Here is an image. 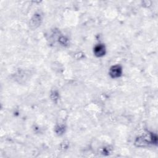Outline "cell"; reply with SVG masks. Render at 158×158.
<instances>
[{"label":"cell","instance_id":"obj_2","mask_svg":"<svg viewBox=\"0 0 158 158\" xmlns=\"http://www.w3.org/2000/svg\"><path fill=\"white\" fill-rule=\"evenodd\" d=\"M122 68L120 65H115L110 67L109 71V75L112 78H118L122 74Z\"/></svg>","mask_w":158,"mask_h":158},{"label":"cell","instance_id":"obj_4","mask_svg":"<svg viewBox=\"0 0 158 158\" xmlns=\"http://www.w3.org/2000/svg\"><path fill=\"white\" fill-rule=\"evenodd\" d=\"M40 20H41L40 16H39L38 15H35L33 17V19H32V20H31V25H33V26H34L35 27L38 25Z\"/></svg>","mask_w":158,"mask_h":158},{"label":"cell","instance_id":"obj_1","mask_svg":"<svg viewBox=\"0 0 158 158\" xmlns=\"http://www.w3.org/2000/svg\"><path fill=\"white\" fill-rule=\"evenodd\" d=\"M151 143H157L156 136L152 133H148L143 136L138 138L135 141V144L138 146H144Z\"/></svg>","mask_w":158,"mask_h":158},{"label":"cell","instance_id":"obj_5","mask_svg":"<svg viewBox=\"0 0 158 158\" xmlns=\"http://www.w3.org/2000/svg\"><path fill=\"white\" fill-rule=\"evenodd\" d=\"M59 41L62 44H66L67 42V40L65 37H61L59 38Z\"/></svg>","mask_w":158,"mask_h":158},{"label":"cell","instance_id":"obj_3","mask_svg":"<svg viewBox=\"0 0 158 158\" xmlns=\"http://www.w3.org/2000/svg\"><path fill=\"white\" fill-rule=\"evenodd\" d=\"M94 53L98 57H101L104 56L106 53L105 46L102 44L96 45L94 48Z\"/></svg>","mask_w":158,"mask_h":158}]
</instances>
